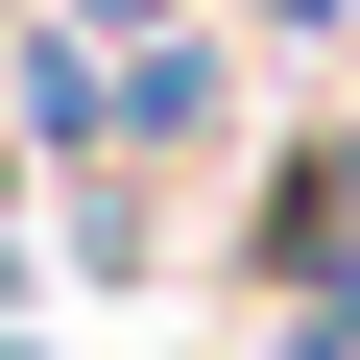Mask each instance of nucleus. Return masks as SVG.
I'll use <instances>...</instances> for the list:
<instances>
[{
    "instance_id": "1",
    "label": "nucleus",
    "mask_w": 360,
    "mask_h": 360,
    "mask_svg": "<svg viewBox=\"0 0 360 360\" xmlns=\"http://www.w3.org/2000/svg\"><path fill=\"white\" fill-rule=\"evenodd\" d=\"M240 288H264V312H360V96H312V120L240 168Z\"/></svg>"
},
{
    "instance_id": "2",
    "label": "nucleus",
    "mask_w": 360,
    "mask_h": 360,
    "mask_svg": "<svg viewBox=\"0 0 360 360\" xmlns=\"http://www.w3.org/2000/svg\"><path fill=\"white\" fill-rule=\"evenodd\" d=\"M72 49H168V25H217V0H49Z\"/></svg>"
},
{
    "instance_id": "3",
    "label": "nucleus",
    "mask_w": 360,
    "mask_h": 360,
    "mask_svg": "<svg viewBox=\"0 0 360 360\" xmlns=\"http://www.w3.org/2000/svg\"><path fill=\"white\" fill-rule=\"evenodd\" d=\"M240 49H360V0H217Z\"/></svg>"
},
{
    "instance_id": "4",
    "label": "nucleus",
    "mask_w": 360,
    "mask_h": 360,
    "mask_svg": "<svg viewBox=\"0 0 360 360\" xmlns=\"http://www.w3.org/2000/svg\"><path fill=\"white\" fill-rule=\"evenodd\" d=\"M0 360H49V336H0Z\"/></svg>"
}]
</instances>
